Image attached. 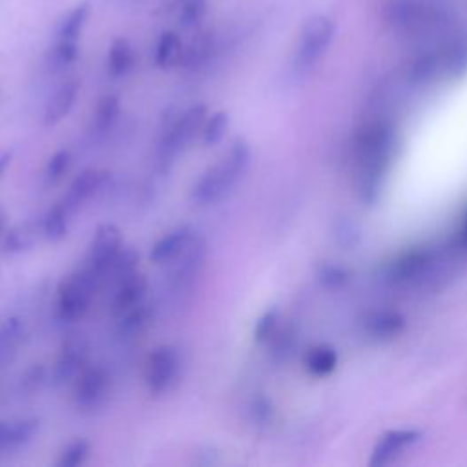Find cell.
Wrapping results in <instances>:
<instances>
[{"label": "cell", "mask_w": 467, "mask_h": 467, "mask_svg": "<svg viewBox=\"0 0 467 467\" xmlns=\"http://www.w3.org/2000/svg\"><path fill=\"white\" fill-rule=\"evenodd\" d=\"M136 65V53L128 41L115 39L108 53V72L112 77L127 75Z\"/></svg>", "instance_id": "cell-24"}, {"label": "cell", "mask_w": 467, "mask_h": 467, "mask_svg": "<svg viewBox=\"0 0 467 467\" xmlns=\"http://www.w3.org/2000/svg\"><path fill=\"white\" fill-rule=\"evenodd\" d=\"M181 8V22L191 27L201 22L206 13V0H179Z\"/></svg>", "instance_id": "cell-34"}, {"label": "cell", "mask_w": 467, "mask_h": 467, "mask_svg": "<svg viewBox=\"0 0 467 467\" xmlns=\"http://www.w3.org/2000/svg\"><path fill=\"white\" fill-rule=\"evenodd\" d=\"M99 276L90 270H79L58 285V315L65 322L82 320L93 301V294L97 291Z\"/></svg>", "instance_id": "cell-4"}, {"label": "cell", "mask_w": 467, "mask_h": 467, "mask_svg": "<svg viewBox=\"0 0 467 467\" xmlns=\"http://www.w3.org/2000/svg\"><path fill=\"white\" fill-rule=\"evenodd\" d=\"M121 113V101L115 96H105L99 103L91 119V132L93 134H106L110 132Z\"/></svg>", "instance_id": "cell-23"}, {"label": "cell", "mask_w": 467, "mask_h": 467, "mask_svg": "<svg viewBox=\"0 0 467 467\" xmlns=\"http://www.w3.org/2000/svg\"><path fill=\"white\" fill-rule=\"evenodd\" d=\"M403 318L398 313H391V310H382V313L372 315L365 322V331L370 338L375 339H385L396 336L403 329Z\"/></svg>", "instance_id": "cell-22"}, {"label": "cell", "mask_w": 467, "mask_h": 467, "mask_svg": "<svg viewBox=\"0 0 467 467\" xmlns=\"http://www.w3.org/2000/svg\"><path fill=\"white\" fill-rule=\"evenodd\" d=\"M90 17V6L81 4L70 15L60 22L58 26V39H66V41H77L82 34V27L86 26V20Z\"/></svg>", "instance_id": "cell-27"}, {"label": "cell", "mask_w": 467, "mask_h": 467, "mask_svg": "<svg viewBox=\"0 0 467 467\" xmlns=\"http://www.w3.org/2000/svg\"><path fill=\"white\" fill-rule=\"evenodd\" d=\"M230 127V115L229 112H215L212 117L206 119L205 127H203V143L206 146H215L220 144Z\"/></svg>", "instance_id": "cell-28"}, {"label": "cell", "mask_w": 467, "mask_h": 467, "mask_svg": "<svg viewBox=\"0 0 467 467\" xmlns=\"http://www.w3.org/2000/svg\"><path fill=\"white\" fill-rule=\"evenodd\" d=\"M175 269L172 274V287L184 291L194 285L196 277H199L205 261H206V241L201 236L192 237L189 246L184 248L181 256L175 260Z\"/></svg>", "instance_id": "cell-9"}, {"label": "cell", "mask_w": 467, "mask_h": 467, "mask_svg": "<svg viewBox=\"0 0 467 467\" xmlns=\"http://www.w3.org/2000/svg\"><path fill=\"white\" fill-rule=\"evenodd\" d=\"M139 260H141V256H139V253L136 251V248L124 245L119 251V254L115 256V260L112 261V265L108 269V274H113L115 277L122 279L124 276H128V274L137 270Z\"/></svg>", "instance_id": "cell-29"}, {"label": "cell", "mask_w": 467, "mask_h": 467, "mask_svg": "<svg viewBox=\"0 0 467 467\" xmlns=\"http://www.w3.org/2000/svg\"><path fill=\"white\" fill-rule=\"evenodd\" d=\"M112 378L103 367L84 369L75 387V403L82 411L97 409L110 394Z\"/></svg>", "instance_id": "cell-8"}, {"label": "cell", "mask_w": 467, "mask_h": 467, "mask_svg": "<svg viewBox=\"0 0 467 467\" xmlns=\"http://www.w3.org/2000/svg\"><path fill=\"white\" fill-rule=\"evenodd\" d=\"M394 152V134L389 124L369 122L354 139L356 189L363 201H377Z\"/></svg>", "instance_id": "cell-1"}, {"label": "cell", "mask_w": 467, "mask_h": 467, "mask_svg": "<svg viewBox=\"0 0 467 467\" xmlns=\"http://www.w3.org/2000/svg\"><path fill=\"white\" fill-rule=\"evenodd\" d=\"M39 420L26 418L19 422H0V453L27 446L39 432Z\"/></svg>", "instance_id": "cell-18"}, {"label": "cell", "mask_w": 467, "mask_h": 467, "mask_svg": "<svg viewBox=\"0 0 467 467\" xmlns=\"http://www.w3.org/2000/svg\"><path fill=\"white\" fill-rule=\"evenodd\" d=\"M88 362V346L79 338H70L60 347L57 362L53 365L51 380L55 385H65L77 378Z\"/></svg>", "instance_id": "cell-10"}, {"label": "cell", "mask_w": 467, "mask_h": 467, "mask_svg": "<svg viewBox=\"0 0 467 467\" xmlns=\"http://www.w3.org/2000/svg\"><path fill=\"white\" fill-rule=\"evenodd\" d=\"M272 413V403L265 396H256L248 406V418L254 425H269Z\"/></svg>", "instance_id": "cell-35"}, {"label": "cell", "mask_w": 467, "mask_h": 467, "mask_svg": "<svg viewBox=\"0 0 467 467\" xmlns=\"http://www.w3.org/2000/svg\"><path fill=\"white\" fill-rule=\"evenodd\" d=\"M206 105H194L168 124L158 148V163L163 172H168L179 153L196 139L206 122Z\"/></svg>", "instance_id": "cell-3"}, {"label": "cell", "mask_w": 467, "mask_h": 467, "mask_svg": "<svg viewBox=\"0 0 467 467\" xmlns=\"http://www.w3.org/2000/svg\"><path fill=\"white\" fill-rule=\"evenodd\" d=\"M79 96V82L77 81H68L62 84L55 93L53 97L48 101L43 115V124L46 128L55 127L62 119H65L72 108L75 106Z\"/></svg>", "instance_id": "cell-17"}, {"label": "cell", "mask_w": 467, "mask_h": 467, "mask_svg": "<svg viewBox=\"0 0 467 467\" xmlns=\"http://www.w3.org/2000/svg\"><path fill=\"white\" fill-rule=\"evenodd\" d=\"M146 292H148V279L144 274H139L136 270L128 276H124L121 279L119 289H117L115 298H113L115 315H124L127 310L143 303Z\"/></svg>", "instance_id": "cell-16"}, {"label": "cell", "mask_w": 467, "mask_h": 467, "mask_svg": "<svg viewBox=\"0 0 467 467\" xmlns=\"http://www.w3.org/2000/svg\"><path fill=\"white\" fill-rule=\"evenodd\" d=\"M70 215L72 212L65 203L53 205L43 220V234L48 241L57 243L62 241L68 234L70 229Z\"/></svg>", "instance_id": "cell-21"}, {"label": "cell", "mask_w": 467, "mask_h": 467, "mask_svg": "<svg viewBox=\"0 0 467 467\" xmlns=\"http://www.w3.org/2000/svg\"><path fill=\"white\" fill-rule=\"evenodd\" d=\"M183 55V44L177 34L174 31H165L155 50V65L161 70H170L172 66L179 65Z\"/></svg>", "instance_id": "cell-25"}, {"label": "cell", "mask_w": 467, "mask_h": 467, "mask_svg": "<svg viewBox=\"0 0 467 467\" xmlns=\"http://www.w3.org/2000/svg\"><path fill=\"white\" fill-rule=\"evenodd\" d=\"M251 144L243 137L234 139L223 158L210 168H206L201 177L194 183L191 192L192 203L206 206L227 199L246 174L248 167H251Z\"/></svg>", "instance_id": "cell-2"}, {"label": "cell", "mask_w": 467, "mask_h": 467, "mask_svg": "<svg viewBox=\"0 0 467 467\" xmlns=\"http://www.w3.org/2000/svg\"><path fill=\"white\" fill-rule=\"evenodd\" d=\"M70 167H72V153H70V150L62 148V150L55 152L51 158L48 160L46 172H44L48 183H58L62 177L66 175Z\"/></svg>", "instance_id": "cell-31"}, {"label": "cell", "mask_w": 467, "mask_h": 467, "mask_svg": "<svg viewBox=\"0 0 467 467\" xmlns=\"http://www.w3.org/2000/svg\"><path fill=\"white\" fill-rule=\"evenodd\" d=\"M79 57V46L77 41H66V39H58L55 48L51 50V62L57 68H65L70 66L72 62Z\"/></svg>", "instance_id": "cell-32"}, {"label": "cell", "mask_w": 467, "mask_h": 467, "mask_svg": "<svg viewBox=\"0 0 467 467\" xmlns=\"http://www.w3.org/2000/svg\"><path fill=\"white\" fill-rule=\"evenodd\" d=\"M277 322H279V313L277 308H269L267 313H263L260 316V320L256 322V327H254V339L260 341V344H263V341H270L276 334V329H277Z\"/></svg>", "instance_id": "cell-33"}, {"label": "cell", "mask_w": 467, "mask_h": 467, "mask_svg": "<svg viewBox=\"0 0 467 467\" xmlns=\"http://www.w3.org/2000/svg\"><path fill=\"white\" fill-rule=\"evenodd\" d=\"M106 181V174L96 168H86L82 170L70 184V191L65 196V203L68 210L74 214L82 203L90 201L93 196H96Z\"/></svg>", "instance_id": "cell-13"}, {"label": "cell", "mask_w": 467, "mask_h": 467, "mask_svg": "<svg viewBox=\"0 0 467 467\" xmlns=\"http://www.w3.org/2000/svg\"><path fill=\"white\" fill-rule=\"evenodd\" d=\"M122 232L113 223H103L93 232L88 248V269L96 272L99 277L108 274V269L119 251L122 248Z\"/></svg>", "instance_id": "cell-7"}, {"label": "cell", "mask_w": 467, "mask_h": 467, "mask_svg": "<svg viewBox=\"0 0 467 467\" xmlns=\"http://www.w3.org/2000/svg\"><path fill=\"white\" fill-rule=\"evenodd\" d=\"M90 455H91V444L86 439H77L62 449L57 463L60 467H77L84 463L90 458Z\"/></svg>", "instance_id": "cell-30"}, {"label": "cell", "mask_w": 467, "mask_h": 467, "mask_svg": "<svg viewBox=\"0 0 467 467\" xmlns=\"http://www.w3.org/2000/svg\"><path fill=\"white\" fill-rule=\"evenodd\" d=\"M121 322L117 327V334L124 341H134L141 338L153 323V310L150 305L144 301L136 305L134 308L127 310V313L121 315Z\"/></svg>", "instance_id": "cell-19"}, {"label": "cell", "mask_w": 467, "mask_h": 467, "mask_svg": "<svg viewBox=\"0 0 467 467\" xmlns=\"http://www.w3.org/2000/svg\"><path fill=\"white\" fill-rule=\"evenodd\" d=\"M434 258L427 251H415L403 254L387 269V279L396 285H411L431 270Z\"/></svg>", "instance_id": "cell-11"}, {"label": "cell", "mask_w": 467, "mask_h": 467, "mask_svg": "<svg viewBox=\"0 0 467 467\" xmlns=\"http://www.w3.org/2000/svg\"><path fill=\"white\" fill-rule=\"evenodd\" d=\"M181 375V354L174 346L155 347L146 360L144 382L152 396H161L175 387Z\"/></svg>", "instance_id": "cell-6"}, {"label": "cell", "mask_w": 467, "mask_h": 467, "mask_svg": "<svg viewBox=\"0 0 467 467\" xmlns=\"http://www.w3.org/2000/svg\"><path fill=\"white\" fill-rule=\"evenodd\" d=\"M4 230H6V214L0 210V236L4 234Z\"/></svg>", "instance_id": "cell-37"}, {"label": "cell", "mask_w": 467, "mask_h": 467, "mask_svg": "<svg viewBox=\"0 0 467 467\" xmlns=\"http://www.w3.org/2000/svg\"><path fill=\"white\" fill-rule=\"evenodd\" d=\"M463 239H465V245H467V222H465V230H463Z\"/></svg>", "instance_id": "cell-38"}, {"label": "cell", "mask_w": 467, "mask_h": 467, "mask_svg": "<svg viewBox=\"0 0 467 467\" xmlns=\"http://www.w3.org/2000/svg\"><path fill=\"white\" fill-rule=\"evenodd\" d=\"M194 237V230L191 225H179L167 232L161 239L153 243L150 251V261L155 265L174 263L181 253L184 251Z\"/></svg>", "instance_id": "cell-12"}, {"label": "cell", "mask_w": 467, "mask_h": 467, "mask_svg": "<svg viewBox=\"0 0 467 467\" xmlns=\"http://www.w3.org/2000/svg\"><path fill=\"white\" fill-rule=\"evenodd\" d=\"M13 161V150H4V152H0V179L4 177L6 170L10 168Z\"/></svg>", "instance_id": "cell-36"}, {"label": "cell", "mask_w": 467, "mask_h": 467, "mask_svg": "<svg viewBox=\"0 0 467 467\" xmlns=\"http://www.w3.org/2000/svg\"><path fill=\"white\" fill-rule=\"evenodd\" d=\"M332 35L334 24L325 15H315L305 22L294 57V72L298 75L308 74L318 65L332 41Z\"/></svg>", "instance_id": "cell-5"}, {"label": "cell", "mask_w": 467, "mask_h": 467, "mask_svg": "<svg viewBox=\"0 0 467 467\" xmlns=\"http://www.w3.org/2000/svg\"><path fill=\"white\" fill-rule=\"evenodd\" d=\"M338 365V354L329 346L313 347L305 356V367L313 377H327Z\"/></svg>", "instance_id": "cell-26"}, {"label": "cell", "mask_w": 467, "mask_h": 467, "mask_svg": "<svg viewBox=\"0 0 467 467\" xmlns=\"http://www.w3.org/2000/svg\"><path fill=\"white\" fill-rule=\"evenodd\" d=\"M418 440H420V432L418 431H409V429L389 431L377 442L375 449H372V456H370L369 463L370 465H385L400 451L413 446Z\"/></svg>", "instance_id": "cell-15"}, {"label": "cell", "mask_w": 467, "mask_h": 467, "mask_svg": "<svg viewBox=\"0 0 467 467\" xmlns=\"http://www.w3.org/2000/svg\"><path fill=\"white\" fill-rule=\"evenodd\" d=\"M39 229H43V223L39 227V223H34V222H26V223L12 227L4 234L6 253L22 254V253L31 251V248H34L39 241Z\"/></svg>", "instance_id": "cell-20"}, {"label": "cell", "mask_w": 467, "mask_h": 467, "mask_svg": "<svg viewBox=\"0 0 467 467\" xmlns=\"http://www.w3.org/2000/svg\"><path fill=\"white\" fill-rule=\"evenodd\" d=\"M434 8L437 6L427 4L425 0H393V4L389 6V19L400 27H420L425 20H431Z\"/></svg>", "instance_id": "cell-14"}]
</instances>
